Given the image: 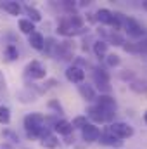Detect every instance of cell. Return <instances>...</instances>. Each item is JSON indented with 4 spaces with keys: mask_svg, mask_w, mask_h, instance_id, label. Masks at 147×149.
<instances>
[{
    "mask_svg": "<svg viewBox=\"0 0 147 149\" xmlns=\"http://www.w3.org/2000/svg\"><path fill=\"white\" fill-rule=\"evenodd\" d=\"M81 141L85 144H92V142H97L99 137H101V128L94 123H87L81 130Z\"/></svg>",
    "mask_w": 147,
    "mask_h": 149,
    "instance_id": "cell-10",
    "label": "cell"
},
{
    "mask_svg": "<svg viewBox=\"0 0 147 149\" xmlns=\"http://www.w3.org/2000/svg\"><path fill=\"white\" fill-rule=\"evenodd\" d=\"M57 85H59V81H57L55 78H47V80H45V83L42 85V88L47 92V90H50V88H54V87H57Z\"/></svg>",
    "mask_w": 147,
    "mask_h": 149,
    "instance_id": "cell-32",
    "label": "cell"
},
{
    "mask_svg": "<svg viewBox=\"0 0 147 149\" xmlns=\"http://www.w3.org/2000/svg\"><path fill=\"white\" fill-rule=\"evenodd\" d=\"M104 61H106V66H107V68H118V66L121 64V57H119L118 54H114V52L107 54Z\"/></svg>",
    "mask_w": 147,
    "mask_h": 149,
    "instance_id": "cell-29",
    "label": "cell"
},
{
    "mask_svg": "<svg viewBox=\"0 0 147 149\" xmlns=\"http://www.w3.org/2000/svg\"><path fill=\"white\" fill-rule=\"evenodd\" d=\"M23 127H24L26 137L31 139V141H40L42 137L52 134V130L45 123V114H42V113H38V111L28 113L23 118Z\"/></svg>",
    "mask_w": 147,
    "mask_h": 149,
    "instance_id": "cell-1",
    "label": "cell"
},
{
    "mask_svg": "<svg viewBox=\"0 0 147 149\" xmlns=\"http://www.w3.org/2000/svg\"><path fill=\"white\" fill-rule=\"evenodd\" d=\"M92 78H94V85L101 90V94H111V74L104 66H94Z\"/></svg>",
    "mask_w": 147,
    "mask_h": 149,
    "instance_id": "cell-2",
    "label": "cell"
},
{
    "mask_svg": "<svg viewBox=\"0 0 147 149\" xmlns=\"http://www.w3.org/2000/svg\"><path fill=\"white\" fill-rule=\"evenodd\" d=\"M123 30L128 33V37L135 38V40H140V38L146 37V28H144V26H142L135 17H130V16H126V17H125Z\"/></svg>",
    "mask_w": 147,
    "mask_h": 149,
    "instance_id": "cell-5",
    "label": "cell"
},
{
    "mask_svg": "<svg viewBox=\"0 0 147 149\" xmlns=\"http://www.w3.org/2000/svg\"><path fill=\"white\" fill-rule=\"evenodd\" d=\"M55 47H57V40L54 37H47L45 38V45H43V54L49 56V57H54V52H55Z\"/></svg>",
    "mask_w": 147,
    "mask_h": 149,
    "instance_id": "cell-24",
    "label": "cell"
},
{
    "mask_svg": "<svg viewBox=\"0 0 147 149\" xmlns=\"http://www.w3.org/2000/svg\"><path fill=\"white\" fill-rule=\"evenodd\" d=\"M3 59L7 63H14V61L19 59V49H17L16 43H7L3 47Z\"/></svg>",
    "mask_w": 147,
    "mask_h": 149,
    "instance_id": "cell-19",
    "label": "cell"
},
{
    "mask_svg": "<svg viewBox=\"0 0 147 149\" xmlns=\"http://www.w3.org/2000/svg\"><path fill=\"white\" fill-rule=\"evenodd\" d=\"M2 137L7 142H10V144H19V134L16 130H12V128H3L2 130Z\"/></svg>",
    "mask_w": 147,
    "mask_h": 149,
    "instance_id": "cell-26",
    "label": "cell"
},
{
    "mask_svg": "<svg viewBox=\"0 0 147 149\" xmlns=\"http://www.w3.org/2000/svg\"><path fill=\"white\" fill-rule=\"evenodd\" d=\"M87 118H88V121L90 123H94V125H99V123H106V125H109L114 121V118L109 116V114H106V113L102 111L99 106H95V104H92V106H88L87 108Z\"/></svg>",
    "mask_w": 147,
    "mask_h": 149,
    "instance_id": "cell-6",
    "label": "cell"
},
{
    "mask_svg": "<svg viewBox=\"0 0 147 149\" xmlns=\"http://www.w3.org/2000/svg\"><path fill=\"white\" fill-rule=\"evenodd\" d=\"M17 26H19V31L21 33H24V35H31L33 31H37V28H35V24L30 21V19H26V17H21L19 21H17Z\"/></svg>",
    "mask_w": 147,
    "mask_h": 149,
    "instance_id": "cell-22",
    "label": "cell"
},
{
    "mask_svg": "<svg viewBox=\"0 0 147 149\" xmlns=\"http://www.w3.org/2000/svg\"><path fill=\"white\" fill-rule=\"evenodd\" d=\"M95 106H99L102 111L109 116H116V111H118V102L116 99L111 95V94H99L95 97Z\"/></svg>",
    "mask_w": 147,
    "mask_h": 149,
    "instance_id": "cell-4",
    "label": "cell"
},
{
    "mask_svg": "<svg viewBox=\"0 0 147 149\" xmlns=\"http://www.w3.org/2000/svg\"><path fill=\"white\" fill-rule=\"evenodd\" d=\"M135 47H137V56L147 54V37L137 40V42H135Z\"/></svg>",
    "mask_w": 147,
    "mask_h": 149,
    "instance_id": "cell-30",
    "label": "cell"
},
{
    "mask_svg": "<svg viewBox=\"0 0 147 149\" xmlns=\"http://www.w3.org/2000/svg\"><path fill=\"white\" fill-rule=\"evenodd\" d=\"M106 127L109 128L118 139H121V141L130 139V137H133V134H135L133 127H132L130 123H126V121H112V123L106 125Z\"/></svg>",
    "mask_w": 147,
    "mask_h": 149,
    "instance_id": "cell-7",
    "label": "cell"
},
{
    "mask_svg": "<svg viewBox=\"0 0 147 149\" xmlns=\"http://www.w3.org/2000/svg\"><path fill=\"white\" fill-rule=\"evenodd\" d=\"M28 43H30L31 49L42 52V50H43V45H45V37H43L40 31H33V33L28 37Z\"/></svg>",
    "mask_w": 147,
    "mask_h": 149,
    "instance_id": "cell-20",
    "label": "cell"
},
{
    "mask_svg": "<svg viewBox=\"0 0 147 149\" xmlns=\"http://www.w3.org/2000/svg\"><path fill=\"white\" fill-rule=\"evenodd\" d=\"M52 130H54L55 135H62V137H68V135L73 134L71 121H68V120H64V118H59V120L55 121V125H54Z\"/></svg>",
    "mask_w": 147,
    "mask_h": 149,
    "instance_id": "cell-14",
    "label": "cell"
},
{
    "mask_svg": "<svg viewBox=\"0 0 147 149\" xmlns=\"http://www.w3.org/2000/svg\"><path fill=\"white\" fill-rule=\"evenodd\" d=\"M118 76H119V78H121L123 81H128V83H132V81H133V80L137 78V76H135V73H133L132 70H123V71L118 74Z\"/></svg>",
    "mask_w": 147,
    "mask_h": 149,
    "instance_id": "cell-31",
    "label": "cell"
},
{
    "mask_svg": "<svg viewBox=\"0 0 147 149\" xmlns=\"http://www.w3.org/2000/svg\"><path fill=\"white\" fill-rule=\"evenodd\" d=\"M130 85V90L132 92H135V94H142V95H146L147 94V80H139V78H135L132 83H128Z\"/></svg>",
    "mask_w": 147,
    "mask_h": 149,
    "instance_id": "cell-23",
    "label": "cell"
},
{
    "mask_svg": "<svg viewBox=\"0 0 147 149\" xmlns=\"http://www.w3.org/2000/svg\"><path fill=\"white\" fill-rule=\"evenodd\" d=\"M47 78V68L42 61L33 59L24 66V80L26 81H37V80H43Z\"/></svg>",
    "mask_w": 147,
    "mask_h": 149,
    "instance_id": "cell-3",
    "label": "cell"
},
{
    "mask_svg": "<svg viewBox=\"0 0 147 149\" xmlns=\"http://www.w3.org/2000/svg\"><path fill=\"white\" fill-rule=\"evenodd\" d=\"M66 80L69 81V83H76V85H80V83H83L85 81V70H81V68H78V66H74V64H69L68 68H66Z\"/></svg>",
    "mask_w": 147,
    "mask_h": 149,
    "instance_id": "cell-11",
    "label": "cell"
},
{
    "mask_svg": "<svg viewBox=\"0 0 147 149\" xmlns=\"http://www.w3.org/2000/svg\"><path fill=\"white\" fill-rule=\"evenodd\" d=\"M47 108L52 111V114H55L57 118H59V116H64V108H62V104L59 102V99H50V101L47 102Z\"/></svg>",
    "mask_w": 147,
    "mask_h": 149,
    "instance_id": "cell-25",
    "label": "cell"
},
{
    "mask_svg": "<svg viewBox=\"0 0 147 149\" xmlns=\"http://www.w3.org/2000/svg\"><path fill=\"white\" fill-rule=\"evenodd\" d=\"M144 121H146V125H147V111L144 113Z\"/></svg>",
    "mask_w": 147,
    "mask_h": 149,
    "instance_id": "cell-35",
    "label": "cell"
},
{
    "mask_svg": "<svg viewBox=\"0 0 147 149\" xmlns=\"http://www.w3.org/2000/svg\"><path fill=\"white\" fill-rule=\"evenodd\" d=\"M94 17H95V23H101V24H104V26H109L111 19H112V10L106 9V7L97 9L95 14H94Z\"/></svg>",
    "mask_w": 147,
    "mask_h": 149,
    "instance_id": "cell-17",
    "label": "cell"
},
{
    "mask_svg": "<svg viewBox=\"0 0 147 149\" xmlns=\"http://www.w3.org/2000/svg\"><path fill=\"white\" fill-rule=\"evenodd\" d=\"M40 146L43 149H57L61 146V141H59V137L52 132V134H49V135H45V137L40 139Z\"/></svg>",
    "mask_w": 147,
    "mask_h": 149,
    "instance_id": "cell-18",
    "label": "cell"
},
{
    "mask_svg": "<svg viewBox=\"0 0 147 149\" xmlns=\"http://www.w3.org/2000/svg\"><path fill=\"white\" fill-rule=\"evenodd\" d=\"M78 94L81 95L83 101H87V102H95L97 92H95L94 85H88V83H85V81L80 83V85H78Z\"/></svg>",
    "mask_w": 147,
    "mask_h": 149,
    "instance_id": "cell-13",
    "label": "cell"
},
{
    "mask_svg": "<svg viewBox=\"0 0 147 149\" xmlns=\"http://www.w3.org/2000/svg\"><path fill=\"white\" fill-rule=\"evenodd\" d=\"M87 123H90V121H88V118H87L85 114H78V116H74V118H73L71 127H73V130H81Z\"/></svg>",
    "mask_w": 147,
    "mask_h": 149,
    "instance_id": "cell-27",
    "label": "cell"
},
{
    "mask_svg": "<svg viewBox=\"0 0 147 149\" xmlns=\"http://www.w3.org/2000/svg\"><path fill=\"white\" fill-rule=\"evenodd\" d=\"M54 57L55 59H61V61H73L74 59V45L71 40H62V42H57V47H55V52H54Z\"/></svg>",
    "mask_w": 147,
    "mask_h": 149,
    "instance_id": "cell-8",
    "label": "cell"
},
{
    "mask_svg": "<svg viewBox=\"0 0 147 149\" xmlns=\"http://www.w3.org/2000/svg\"><path fill=\"white\" fill-rule=\"evenodd\" d=\"M16 99H17L21 104H31V102H37L38 101V94L35 90H31L30 87H24V88L17 90Z\"/></svg>",
    "mask_w": 147,
    "mask_h": 149,
    "instance_id": "cell-12",
    "label": "cell"
},
{
    "mask_svg": "<svg viewBox=\"0 0 147 149\" xmlns=\"http://www.w3.org/2000/svg\"><path fill=\"white\" fill-rule=\"evenodd\" d=\"M97 142H101L102 146H107L111 149H121L123 146V142L125 141H121V139H118L112 132H111L107 127H104L102 130H101V137H99V141Z\"/></svg>",
    "mask_w": 147,
    "mask_h": 149,
    "instance_id": "cell-9",
    "label": "cell"
},
{
    "mask_svg": "<svg viewBox=\"0 0 147 149\" xmlns=\"http://www.w3.org/2000/svg\"><path fill=\"white\" fill-rule=\"evenodd\" d=\"M92 50H94V54H95V57H97L99 61H104V59H106V56L109 54V45H107L104 40L97 38V40H94Z\"/></svg>",
    "mask_w": 147,
    "mask_h": 149,
    "instance_id": "cell-15",
    "label": "cell"
},
{
    "mask_svg": "<svg viewBox=\"0 0 147 149\" xmlns=\"http://www.w3.org/2000/svg\"><path fill=\"white\" fill-rule=\"evenodd\" d=\"M10 123V108L5 104H0V125Z\"/></svg>",
    "mask_w": 147,
    "mask_h": 149,
    "instance_id": "cell-28",
    "label": "cell"
},
{
    "mask_svg": "<svg viewBox=\"0 0 147 149\" xmlns=\"http://www.w3.org/2000/svg\"><path fill=\"white\" fill-rule=\"evenodd\" d=\"M5 87H7V80H5V74H3V71H0V94L5 90Z\"/></svg>",
    "mask_w": 147,
    "mask_h": 149,
    "instance_id": "cell-33",
    "label": "cell"
},
{
    "mask_svg": "<svg viewBox=\"0 0 147 149\" xmlns=\"http://www.w3.org/2000/svg\"><path fill=\"white\" fill-rule=\"evenodd\" d=\"M0 9H3L7 14H10V16H19L21 12H23V5L19 3V2H16V0H7V2H0Z\"/></svg>",
    "mask_w": 147,
    "mask_h": 149,
    "instance_id": "cell-16",
    "label": "cell"
},
{
    "mask_svg": "<svg viewBox=\"0 0 147 149\" xmlns=\"http://www.w3.org/2000/svg\"><path fill=\"white\" fill-rule=\"evenodd\" d=\"M73 142H74V137H71V135L64 137V144H68V146H69V144H73Z\"/></svg>",
    "mask_w": 147,
    "mask_h": 149,
    "instance_id": "cell-34",
    "label": "cell"
},
{
    "mask_svg": "<svg viewBox=\"0 0 147 149\" xmlns=\"http://www.w3.org/2000/svg\"><path fill=\"white\" fill-rule=\"evenodd\" d=\"M23 10H24V12H26V16H28L26 19H30L33 24L42 21V12L38 10L37 7H33V5H24V7H23Z\"/></svg>",
    "mask_w": 147,
    "mask_h": 149,
    "instance_id": "cell-21",
    "label": "cell"
}]
</instances>
